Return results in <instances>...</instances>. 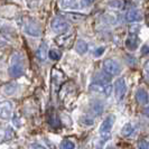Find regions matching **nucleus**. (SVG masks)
<instances>
[{
	"label": "nucleus",
	"mask_w": 149,
	"mask_h": 149,
	"mask_svg": "<svg viewBox=\"0 0 149 149\" xmlns=\"http://www.w3.org/2000/svg\"><path fill=\"white\" fill-rule=\"evenodd\" d=\"M111 7H116V8H122L123 7V3L122 1H119V0H113V1H110L109 3Z\"/></svg>",
	"instance_id": "27"
},
{
	"label": "nucleus",
	"mask_w": 149,
	"mask_h": 149,
	"mask_svg": "<svg viewBox=\"0 0 149 149\" xmlns=\"http://www.w3.org/2000/svg\"><path fill=\"white\" fill-rule=\"evenodd\" d=\"M82 2L83 6H91L94 2V0H82Z\"/></svg>",
	"instance_id": "28"
},
{
	"label": "nucleus",
	"mask_w": 149,
	"mask_h": 149,
	"mask_svg": "<svg viewBox=\"0 0 149 149\" xmlns=\"http://www.w3.org/2000/svg\"><path fill=\"white\" fill-rule=\"evenodd\" d=\"M147 70H149V61L146 62V64H145V71H147Z\"/></svg>",
	"instance_id": "31"
},
{
	"label": "nucleus",
	"mask_w": 149,
	"mask_h": 149,
	"mask_svg": "<svg viewBox=\"0 0 149 149\" xmlns=\"http://www.w3.org/2000/svg\"><path fill=\"white\" fill-rule=\"evenodd\" d=\"M17 91H18V85L16 83H8L2 89V92L6 95H14Z\"/></svg>",
	"instance_id": "17"
},
{
	"label": "nucleus",
	"mask_w": 149,
	"mask_h": 149,
	"mask_svg": "<svg viewBox=\"0 0 149 149\" xmlns=\"http://www.w3.org/2000/svg\"><path fill=\"white\" fill-rule=\"evenodd\" d=\"M47 49L48 48H47V44L46 43H42L40 46L38 47L37 52H36V57L40 62H44L47 58V56H48V51Z\"/></svg>",
	"instance_id": "12"
},
{
	"label": "nucleus",
	"mask_w": 149,
	"mask_h": 149,
	"mask_svg": "<svg viewBox=\"0 0 149 149\" xmlns=\"http://www.w3.org/2000/svg\"><path fill=\"white\" fill-rule=\"evenodd\" d=\"M103 70H104L105 73H108L109 75H119L121 73V65L117 61L111 60V58H108L103 62Z\"/></svg>",
	"instance_id": "3"
},
{
	"label": "nucleus",
	"mask_w": 149,
	"mask_h": 149,
	"mask_svg": "<svg viewBox=\"0 0 149 149\" xmlns=\"http://www.w3.org/2000/svg\"><path fill=\"white\" fill-rule=\"evenodd\" d=\"M14 136V129L11 127H8L7 130H6V136H5V139L6 140H9V139H11V137Z\"/></svg>",
	"instance_id": "25"
},
{
	"label": "nucleus",
	"mask_w": 149,
	"mask_h": 149,
	"mask_svg": "<svg viewBox=\"0 0 149 149\" xmlns=\"http://www.w3.org/2000/svg\"><path fill=\"white\" fill-rule=\"evenodd\" d=\"M24 30L27 35L29 36H33V37H39L40 34H42V30H40V27L38 26L36 22H26L25 27H24Z\"/></svg>",
	"instance_id": "8"
},
{
	"label": "nucleus",
	"mask_w": 149,
	"mask_h": 149,
	"mask_svg": "<svg viewBox=\"0 0 149 149\" xmlns=\"http://www.w3.org/2000/svg\"><path fill=\"white\" fill-rule=\"evenodd\" d=\"M92 110L95 112L97 116H99V114H101V112L103 111V104L100 101H95V102L92 103Z\"/></svg>",
	"instance_id": "20"
},
{
	"label": "nucleus",
	"mask_w": 149,
	"mask_h": 149,
	"mask_svg": "<svg viewBox=\"0 0 149 149\" xmlns=\"http://www.w3.org/2000/svg\"><path fill=\"white\" fill-rule=\"evenodd\" d=\"M105 149H117V148H114V147H112V146H108Z\"/></svg>",
	"instance_id": "33"
},
{
	"label": "nucleus",
	"mask_w": 149,
	"mask_h": 149,
	"mask_svg": "<svg viewBox=\"0 0 149 149\" xmlns=\"http://www.w3.org/2000/svg\"><path fill=\"white\" fill-rule=\"evenodd\" d=\"M139 44V38L136 34H129V36L126 39V47L130 52H134L138 48Z\"/></svg>",
	"instance_id": "10"
},
{
	"label": "nucleus",
	"mask_w": 149,
	"mask_h": 149,
	"mask_svg": "<svg viewBox=\"0 0 149 149\" xmlns=\"http://www.w3.org/2000/svg\"><path fill=\"white\" fill-rule=\"evenodd\" d=\"M137 147L138 149H148L149 148V143L147 140H145V139H141V140H139L138 143H137Z\"/></svg>",
	"instance_id": "23"
},
{
	"label": "nucleus",
	"mask_w": 149,
	"mask_h": 149,
	"mask_svg": "<svg viewBox=\"0 0 149 149\" xmlns=\"http://www.w3.org/2000/svg\"><path fill=\"white\" fill-rule=\"evenodd\" d=\"M28 149H47L45 146L40 145V143H37V142H34V143H30L28 146Z\"/></svg>",
	"instance_id": "26"
},
{
	"label": "nucleus",
	"mask_w": 149,
	"mask_h": 149,
	"mask_svg": "<svg viewBox=\"0 0 149 149\" xmlns=\"http://www.w3.org/2000/svg\"><path fill=\"white\" fill-rule=\"evenodd\" d=\"M111 79H112L111 75H109L108 73H105V72H100L95 76L94 82L101 83V84H108V83L111 81Z\"/></svg>",
	"instance_id": "14"
},
{
	"label": "nucleus",
	"mask_w": 149,
	"mask_h": 149,
	"mask_svg": "<svg viewBox=\"0 0 149 149\" xmlns=\"http://www.w3.org/2000/svg\"><path fill=\"white\" fill-rule=\"evenodd\" d=\"M89 51V45L85 40L83 39H79L76 42V45H75V52L80 55H84L85 53Z\"/></svg>",
	"instance_id": "13"
},
{
	"label": "nucleus",
	"mask_w": 149,
	"mask_h": 149,
	"mask_svg": "<svg viewBox=\"0 0 149 149\" xmlns=\"http://www.w3.org/2000/svg\"><path fill=\"white\" fill-rule=\"evenodd\" d=\"M134 126L132 123H130V122H128L126 123L123 127L121 128V131H120V134L122 137H130L131 134H134Z\"/></svg>",
	"instance_id": "16"
},
{
	"label": "nucleus",
	"mask_w": 149,
	"mask_h": 149,
	"mask_svg": "<svg viewBox=\"0 0 149 149\" xmlns=\"http://www.w3.org/2000/svg\"><path fill=\"white\" fill-rule=\"evenodd\" d=\"M89 90L92 93L104 95V97H109L112 93V86L110 84H101V83L93 82L89 86Z\"/></svg>",
	"instance_id": "2"
},
{
	"label": "nucleus",
	"mask_w": 149,
	"mask_h": 149,
	"mask_svg": "<svg viewBox=\"0 0 149 149\" xmlns=\"http://www.w3.org/2000/svg\"><path fill=\"white\" fill-rule=\"evenodd\" d=\"M61 5L65 9H77L79 8L77 0H62Z\"/></svg>",
	"instance_id": "18"
},
{
	"label": "nucleus",
	"mask_w": 149,
	"mask_h": 149,
	"mask_svg": "<svg viewBox=\"0 0 149 149\" xmlns=\"http://www.w3.org/2000/svg\"><path fill=\"white\" fill-rule=\"evenodd\" d=\"M114 121H116V116H114V114H109V116L102 121V123L100 125L99 134L101 136V138H103V140H109V138H110V132H111L112 127H113V125H114Z\"/></svg>",
	"instance_id": "1"
},
{
	"label": "nucleus",
	"mask_w": 149,
	"mask_h": 149,
	"mask_svg": "<svg viewBox=\"0 0 149 149\" xmlns=\"http://www.w3.org/2000/svg\"><path fill=\"white\" fill-rule=\"evenodd\" d=\"M126 19L128 22H138L143 19V15L140 10L138 9H131L129 10L126 15Z\"/></svg>",
	"instance_id": "9"
},
{
	"label": "nucleus",
	"mask_w": 149,
	"mask_h": 149,
	"mask_svg": "<svg viewBox=\"0 0 149 149\" xmlns=\"http://www.w3.org/2000/svg\"><path fill=\"white\" fill-rule=\"evenodd\" d=\"M94 149H102V147H101V146H97Z\"/></svg>",
	"instance_id": "34"
},
{
	"label": "nucleus",
	"mask_w": 149,
	"mask_h": 149,
	"mask_svg": "<svg viewBox=\"0 0 149 149\" xmlns=\"http://www.w3.org/2000/svg\"><path fill=\"white\" fill-rule=\"evenodd\" d=\"M104 51H105V47H103V46H102V47H97V49L93 52V56H94V57H100V56L104 53Z\"/></svg>",
	"instance_id": "24"
},
{
	"label": "nucleus",
	"mask_w": 149,
	"mask_h": 149,
	"mask_svg": "<svg viewBox=\"0 0 149 149\" xmlns=\"http://www.w3.org/2000/svg\"><path fill=\"white\" fill-rule=\"evenodd\" d=\"M143 114H145L147 118H149V108H145V109H143Z\"/></svg>",
	"instance_id": "30"
},
{
	"label": "nucleus",
	"mask_w": 149,
	"mask_h": 149,
	"mask_svg": "<svg viewBox=\"0 0 149 149\" xmlns=\"http://www.w3.org/2000/svg\"><path fill=\"white\" fill-rule=\"evenodd\" d=\"M80 122L82 125H84V126H92L94 123V120L92 119V118H89V117H81Z\"/></svg>",
	"instance_id": "22"
},
{
	"label": "nucleus",
	"mask_w": 149,
	"mask_h": 149,
	"mask_svg": "<svg viewBox=\"0 0 149 149\" xmlns=\"http://www.w3.org/2000/svg\"><path fill=\"white\" fill-rule=\"evenodd\" d=\"M146 77H147V80L149 81V70H147V71H146Z\"/></svg>",
	"instance_id": "32"
},
{
	"label": "nucleus",
	"mask_w": 149,
	"mask_h": 149,
	"mask_svg": "<svg viewBox=\"0 0 149 149\" xmlns=\"http://www.w3.org/2000/svg\"><path fill=\"white\" fill-rule=\"evenodd\" d=\"M148 52H149V46H147V45H146V46H143V47H142V49H141L142 54H147Z\"/></svg>",
	"instance_id": "29"
},
{
	"label": "nucleus",
	"mask_w": 149,
	"mask_h": 149,
	"mask_svg": "<svg viewBox=\"0 0 149 149\" xmlns=\"http://www.w3.org/2000/svg\"><path fill=\"white\" fill-rule=\"evenodd\" d=\"M136 100L140 104H147L149 101L148 92L145 89H142V88H139V89L136 91Z\"/></svg>",
	"instance_id": "11"
},
{
	"label": "nucleus",
	"mask_w": 149,
	"mask_h": 149,
	"mask_svg": "<svg viewBox=\"0 0 149 149\" xmlns=\"http://www.w3.org/2000/svg\"><path fill=\"white\" fill-rule=\"evenodd\" d=\"M60 149H75V145L73 141L65 139V140H62L60 143Z\"/></svg>",
	"instance_id": "19"
},
{
	"label": "nucleus",
	"mask_w": 149,
	"mask_h": 149,
	"mask_svg": "<svg viewBox=\"0 0 149 149\" xmlns=\"http://www.w3.org/2000/svg\"><path fill=\"white\" fill-rule=\"evenodd\" d=\"M148 149H149V148H148Z\"/></svg>",
	"instance_id": "36"
},
{
	"label": "nucleus",
	"mask_w": 149,
	"mask_h": 149,
	"mask_svg": "<svg viewBox=\"0 0 149 149\" xmlns=\"http://www.w3.org/2000/svg\"><path fill=\"white\" fill-rule=\"evenodd\" d=\"M147 25L149 26V16H147Z\"/></svg>",
	"instance_id": "35"
},
{
	"label": "nucleus",
	"mask_w": 149,
	"mask_h": 149,
	"mask_svg": "<svg viewBox=\"0 0 149 149\" xmlns=\"http://www.w3.org/2000/svg\"><path fill=\"white\" fill-rule=\"evenodd\" d=\"M48 57L53 61H58L62 57V53L58 49H51L48 52Z\"/></svg>",
	"instance_id": "21"
},
{
	"label": "nucleus",
	"mask_w": 149,
	"mask_h": 149,
	"mask_svg": "<svg viewBox=\"0 0 149 149\" xmlns=\"http://www.w3.org/2000/svg\"><path fill=\"white\" fill-rule=\"evenodd\" d=\"M14 104L11 101H0V119H9L13 114Z\"/></svg>",
	"instance_id": "6"
},
{
	"label": "nucleus",
	"mask_w": 149,
	"mask_h": 149,
	"mask_svg": "<svg viewBox=\"0 0 149 149\" xmlns=\"http://www.w3.org/2000/svg\"><path fill=\"white\" fill-rule=\"evenodd\" d=\"M127 92V84L123 77L118 79L114 82V97L117 99V101H121Z\"/></svg>",
	"instance_id": "5"
},
{
	"label": "nucleus",
	"mask_w": 149,
	"mask_h": 149,
	"mask_svg": "<svg viewBox=\"0 0 149 149\" xmlns=\"http://www.w3.org/2000/svg\"><path fill=\"white\" fill-rule=\"evenodd\" d=\"M8 73L11 77H19L24 74V65L22 62L16 61L15 58H13V64L11 66L8 68Z\"/></svg>",
	"instance_id": "7"
},
{
	"label": "nucleus",
	"mask_w": 149,
	"mask_h": 149,
	"mask_svg": "<svg viewBox=\"0 0 149 149\" xmlns=\"http://www.w3.org/2000/svg\"><path fill=\"white\" fill-rule=\"evenodd\" d=\"M73 37H74V35H73V34L65 35V36H62V37L56 38V43L60 45V46L67 47V46H70V45H71L72 40H73Z\"/></svg>",
	"instance_id": "15"
},
{
	"label": "nucleus",
	"mask_w": 149,
	"mask_h": 149,
	"mask_svg": "<svg viewBox=\"0 0 149 149\" xmlns=\"http://www.w3.org/2000/svg\"><path fill=\"white\" fill-rule=\"evenodd\" d=\"M51 27L54 33L56 34H64L68 31V29L71 28V25L64 20V19H61V18H54L51 22Z\"/></svg>",
	"instance_id": "4"
}]
</instances>
